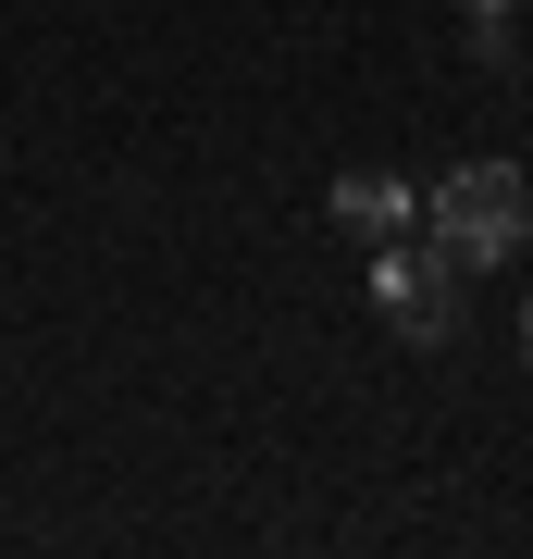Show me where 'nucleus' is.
I'll list each match as a JSON object with an SVG mask.
<instances>
[{"instance_id": "obj_1", "label": "nucleus", "mask_w": 533, "mask_h": 559, "mask_svg": "<svg viewBox=\"0 0 533 559\" xmlns=\"http://www.w3.org/2000/svg\"><path fill=\"white\" fill-rule=\"evenodd\" d=\"M521 224H533V200H521V175H509V162H459V175L435 187V249L459 261V274L509 261V249H521Z\"/></svg>"}, {"instance_id": "obj_2", "label": "nucleus", "mask_w": 533, "mask_h": 559, "mask_svg": "<svg viewBox=\"0 0 533 559\" xmlns=\"http://www.w3.org/2000/svg\"><path fill=\"white\" fill-rule=\"evenodd\" d=\"M373 311H385L410 348H447V336H459V261H447L435 237H385V249H373Z\"/></svg>"}, {"instance_id": "obj_4", "label": "nucleus", "mask_w": 533, "mask_h": 559, "mask_svg": "<svg viewBox=\"0 0 533 559\" xmlns=\"http://www.w3.org/2000/svg\"><path fill=\"white\" fill-rule=\"evenodd\" d=\"M472 38H484V50L509 38V0H472Z\"/></svg>"}, {"instance_id": "obj_3", "label": "nucleus", "mask_w": 533, "mask_h": 559, "mask_svg": "<svg viewBox=\"0 0 533 559\" xmlns=\"http://www.w3.org/2000/svg\"><path fill=\"white\" fill-rule=\"evenodd\" d=\"M336 224H360V237H410V187H397V175H336Z\"/></svg>"}, {"instance_id": "obj_5", "label": "nucleus", "mask_w": 533, "mask_h": 559, "mask_svg": "<svg viewBox=\"0 0 533 559\" xmlns=\"http://www.w3.org/2000/svg\"><path fill=\"white\" fill-rule=\"evenodd\" d=\"M521 336H533V323H521Z\"/></svg>"}]
</instances>
